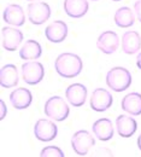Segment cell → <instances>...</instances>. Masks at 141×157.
I'll return each instance as SVG.
<instances>
[{"label": "cell", "instance_id": "6da1fadb", "mask_svg": "<svg viewBox=\"0 0 141 157\" xmlns=\"http://www.w3.org/2000/svg\"><path fill=\"white\" fill-rule=\"evenodd\" d=\"M54 69L57 74L64 78H72L79 76L83 69V62L81 57L72 52L61 53L54 62Z\"/></svg>", "mask_w": 141, "mask_h": 157}, {"label": "cell", "instance_id": "7a4b0ae2", "mask_svg": "<svg viewBox=\"0 0 141 157\" xmlns=\"http://www.w3.org/2000/svg\"><path fill=\"white\" fill-rule=\"evenodd\" d=\"M106 85L115 92H124L132 86L133 78L128 69L123 67H113L106 74Z\"/></svg>", "mask_w": 141, "mask_h": 157}, {"label": "cell", "instance_id": "3957f363", "mask_svg": "<svg viewBox=\"0 0 141 157\" xmlns=\"http://www.w3.org/2000/svg\"><path fill=\"white\" fill-rule=\"evenodd\" d=\"M43 113L48 118L57 121V122H63L66 120L69 114H70V108L68 103L59 96H53L46 100L43 105Z\"/></svg>", "mask_w": 141, "mask_h": 157}, {"label": "cell", "instance_id": "277c9868", "mask_svg": "<svg viewBox=\"0 0 141 157\" xmlns=\"http://www.w3.org/2000/svg\"><path fill=\"white\" fill-rule=\"evenodd\" d=\"M27 17L34 25H41L51 17V7L45 1H33L27 7Z\"/></svg>", "mask_w": 141, "mask_h": 157}, {"label": "cell", "instance_id": "5b68a950", "mask_svg": "<svg viewBox=\"0 0 141 157\" xmlns=\"http://www.w3.org/2000/svg\"><path fill=\"white\" fill-rule=\"evenodd\" d=\"M45 78V67L38 60H28L22 65V78L27 85L35 86Z\"/></svg>", "mask_w": 141, "mask_h": 157}, {"label": "cell", "instance_id": "8992f818", "mask_svg": "<svg viewBox=\"0 0 141 157\" xmlns=\"http://www.w3.org/2000/svg\"><path fill=\"white\" fill-rule=\"evenodd\" d=\"M94 145L95 139L86 129H80L75 132L71 137V147L79 156H86Z\"/></svg>", "mask_w": 141, "mask_h": 157}, {"label": "cell", "instance_id": "52a82bcc", "mask_svg": "<svg viewBox=\"0 0 141 157\" xmlns=\"http://www.w3.org/2000/svg\"><path fill=\"white\" fill-rule=\"evenodd\" d=\"M58 127L57 124L47 118H40L34 124V136L38 140L48 143L57 138Z\"/></svg>", "mask_w": 141, "mask_h": 157}, {"label": "cell", "instance_id": "ba28073f", "mask_svg": "<svg viewBox=\"0 0 141 157\" xmlns=\"http://www.w3.org/2000/svg\"><path fill=\"white\" fill-rule=\"evenodd\" d=\"M113 104L112 94L105 88H95L89 99L91 109L97 113H104Z\"/></svg>", "mask_w": 141, "mask_h": 157}, {"label": "cell", "instance_id": "9c48e42d", "mask_svg": "<svg viewBox=\"0 0 141 157\" xmlns=\"http://www.w3.org/2000/svg\"><path fill=\"white\" fill-rule=\"evenodd\" d=\"M121 40L116 32L106 30L102 32L97 39V47L104 55H112L120 47Z\"/></svg>", "mask_w": 141, "mask_h": 157}, {"label": "cell", "instance_id": "30bf717a", "mask_svg": "<svg viewBox=\"0 0 141 157\" xmlns=\"http://www.w3.org/2000/svg\"><path fill=\"white\" fill-rule=\"evenodd\" d=\"M23 41V33L18 28L4 27L1 29V42L2 47L6 51H16Z\"/></svg>", "mask_w": 141, "mask_h": 157}, {"label": "cell", "instance_id": "8fae6325", "mask_svg": "<svg viewBox=\"0 0 141 157\" xmlns=\"http://www.w3.org/2000/svg\"><path fill=\"white\" fill-rule=\"evenodd\" d=\"M69 33L68 24L64 21L57 20L45 28V36L50 42L59 44L66 39Z\"/></svg>", "mask_w": 141, "mask_h": 157}, {"label": "cell", "instance_id": "7c38bea8", "mask_svg": "<svg viewBox=\"0 0 141 157\" xmlns=\"http://www.w3.org/2000/svg\"><path fill=\"white\" fill-rule=\"evenodd\" d=\"M87 94H88L87 87L79 82L71 83L65 90V98L69 101L70 105H72L75 108H80L82 105H84V103L87 100Z\"/></svg>", "mask_w": 141, "mask_h": 157}, {"label": "cell", "instance_id": "4fadbf2b", "mask_svg": "<svg viewBox=\"0 0 141 157\" xmlns=\"http://www.w3.org/2000/svg\"><path fill=\"white\" fill-rule=\"evenodd\" d=\"M92 132L101 141H109L115 136V128L110 118L102 117L92 124Z\"/></svg>", "mask_w": 141, "mask_h": 157}, {"label": "cell", "instance_id": "5bb4252c", "mask_svg": "<svg viewBox=\"0 0 141 157\" xmlns=\"http://www.w3.org/2000/svg\"><path fill=\"white\" fill-rule=\"evenodd\" d=\"M2 20L13 27H22L25 23V13L23 7L18 4H10L5 7Z\"/></svg>", "mask_w": 141, "mask_h": 157}, {"label": "cell", "instance_id": "9a60e30c", "mask_svg": "<svg viewBox=\"0 0 141 157\" xmlns=\"http://www.w3.org/2000/svg\"><path fill=\"white\" fill-rule=\"evenodd\" d=\"M10 103L17 110H24L33 103V94L28 88L18 87L10 94Z\"/></svg>", "mask_w": 141, "mask_h": 157}, {"label": "cell", "instance_id": "2e32d148", "mask_svg": "<svg viewBox=\"0 0 141 157\" xmlns=\"http://www.w3.org/2000/svg\"><path fill=\"white\" fill-rule=\"evenodd\" d=\"M115 124H116L117 133L122 138L133 137L138 129V122L133 116H129V115H120L116 118Z\"/></svg>", "mask_w": 141, "mask_h": 157}, {"label": "cell", "instance_id": "e0dca14e", "mask_svg": "<svg viewBox=\"0 0 141 157\" xmlns=\"http://www.w3.org/2000/svg\"><path fill=\"white\" fill-rule=\"evenodd\" d=\"M63 9L69 17L81 18L88 12L89 4L88 0H64Z\"/></svg>", "mask_w": 141, "mask_h": 157}, {"label": "cell", "instance_id": "ac0fdd59", "mask_svg": "<svg viewBox=\"0 0 141 157\" xmlns=\"http://www.w3.org/2000/svg\"><path fill=\"white\" fill-rule=\"evenodd\" d=\"M141 48V36L135 30H128L122 35V51L125 55H135Z\"/></svg>", "mask_w": 141, "mask_h": 157}, {"label": "cell", "instance_id": "d6986e66", "mask_svg": "<svg viewBox=\"0 0 141 157\" xmlns=\"http://www.w3.org/2000/svg\"><path fill=\"white\" fill-rule=\"evenodd\" d=\"M20 76L15 64H5L0 69V85L4 88H12L18 85Z\"/></svg>", "mask_w": 141, "mask_h": 157}, {"label": "cell", "instance_id": "ffe728a7", "mask_svg": "<svg viewBox=\"0 0 141 157\" xmlns=\"http://www.w3.org/2000/svg\"><path fill=\"white\" fill-rule=\"evenodd\" d=\"M122 110L132 116L141 115V94L138 92H130L124 96L121 101Z\"/></svg>", "mask_w": 141, "mask_h": 157}, {"label": "cell", "instance_id": "44dd1931", "mask_svg": "<svg viewBox=\"0 0 141 157\" xmlns=\"http://www.w3.org/2000/svg\"><path fill=\"white\" fill-rule=\"evenodd\" d=\"M42 55V47L36 40H27L20 48V57L24 60H36Z\"/></svg>", "mask_w": 141, "mask_h": 157}, {"label": "cell", "instance_id": "7402d4cb", "mask_svg": "<svg viewBox=\"0 0 141 157\" xmlns=\"http://www.w3.org/2000/svg\"><path fill=\"white\" fill-rule=\"evenodd\" d=\"M135 20H136L135 12L128 6H122L117 9L113 16L116 25L120 28H130L135 23Z\"/></svg>", "mask_w": 141, "mask_h": 157}, {"label": "cell", "instance_id": "603a6c76", "mask_svg": "<svg viewBox=\"0 0 141 157\" xmlns=\"http://www.w3.org/2000/svg\"><path fill=\"white\" fill-rule=\"evenodd\" d=\"M65 154L58 146H46L40 151V157H64Z\"/></svg>", "mask_w": 141, "mask_h": 157}, {"label": "cell", "instance_id": "cb8c5ba5", "mask_svg": "<svg viewBox=\"0 0 141 157\" xmlns=\"http://www.w3.org/2000/svg\"><path fill=\"white\" fill-rule=\"evenodd\" d=\"M134 12H135V16H136L138 21L141 23V0L135 1V4H134Z\"/></svg>", "mask_w": 141, "mask_h": 157}, {"label": "cell", "instance_id": "d4e9b609", "mask_svg": "<svg viewBox=\"0 0 141 157\" xmlns=\"http://www.w3.org/2000/svg\"><path fill=\"white\" fill-rule=\"evenodd\" d=\"M94 155H95V156H113L112 151H110V150H107V149H98Z\"/></svg>", "mask_w": 141, "mask_h": 157}, {"label": "cell", "instance_id": "484cf974", "mask_svg": "<svg viewBox=\"0 0 141 157\" xmlns=\"http://www.w3.org/2000/svg\"><path fill=\"white\" fill-rule=\"evenodd\" d=\"M6 114H7V108L5 105V101L1 99L0 100V120H4Z\"/></svg>", "mask_w": 141, "mask_h": 157}, {"label": "cell", "instance_id": "4316f807", "mask_svg": "<svg viewBox=\"0 0 141 157\" xmlns=\"http://www.w3.org/2000/svg\"><path fill=\"white\" fill-rule=\"evenodd\" d=\"M136 67L141 70V52H139L136 56Z\"/></svg>", "mask_w": 141, "mask_h": 157}, {"label": "cell", "instance_id": "83f0119b", "mask_svg": "<svg viewBox=\"0 0 141 157\" xmlns=\"http://www.w3.org/2000/svg\"><path fill=\"white\" fill-rule=\"evenodd\" d=\"M136 144H138V147H139V150L141 151V133L139 134V137H138V140H136Z\"/></svg>", "mask_w": 141, "mask_h": 157}, {"label": "cell", "instance_id": "f1b7e54d", "mask_svg": "<svg viewBox=\"0 0 141 157\" xmlns=\"http://www.w3.org/2000/svg\"><path fill=\"white\" fill-rule=\"evenodd\" d=\"M28 1H39V0H28Z\"/></svg>", "mask_w": 141, "mask_h": 157}, {"label": "cell", "instance_id": "f546056e", "mask_svg": "<svg viewBox=\"0 0 141 157\" xmlns=\"http://www.w3.org/2000/svg\"><path fill=\"white\" fill-rule=\"evenodd\" d=\"M112 1H121V0H112Z\"/></svg>", "mask_w": 141, "mask_h": 157}, {"label": "cell", "instance_id": "4dcf8cb0", "mask_svg": "<svg viewBox=\"0 0 141 157\" xmlns=\"http://www.w3.org/2000/svg\"><path fill=\"white\" fill-rule=\"evenodd\" d=\"M92 1H98V0H92Z\"/></svg>", "mask_w": 141, "mask_h": 157}]
</instances>
